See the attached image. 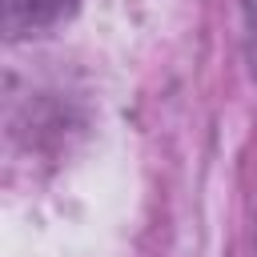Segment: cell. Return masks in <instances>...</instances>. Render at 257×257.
<instances>
[{
	"label": "cell",
	"instance_id": "obj_2",
	"mask_svg": "<svg viewBox=\"0 0 257 257\" xmlns=\"http://www.w3.org/2000/svg\"><path fill=\"white\" fill-rule=\"evenodd\" d=\"M245 32H249V64L257 76V0H245Z\"/></svg>",
	"mask_w": 257,
	"mask_h": 257
},
{
	"label": "cell",
	"instance_id": "obj_1",
	"mask_svg": "<svg viewBox=\"0 0 257 257\" xmlns=\"http://www.w3.org/2000/svg\"><path fill=\"white\" fill-rule=\"evenodd\" d=\"M80 0H0V24L8 32V40L44 32L52 24H60L64 16H72Z\"/></svg>",
	"mask_w": 257,
	"mask_h": 257
}]
</instances>
